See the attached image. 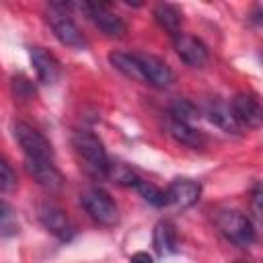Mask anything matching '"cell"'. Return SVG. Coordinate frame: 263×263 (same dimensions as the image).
Listing matches in <instances>:
<instances>
[{"label":"cell","instance_id":"603a6c76","mask_svg":"<svg viewBox=\"0 0 263 263\" xmlns=\"http://www.w3.org/2000/svg\"><path fill=\"white\" fill-rule=\"evenodd\" d=\"M16 189V175L10 168V164H6V160L0 158V191H14Z\"/></svg>","mask_w":263,"mask_h":263},{"label":"cell","instance_id":"3957f363","mask_svg":"<svg viewBox=\"0 0 263 263\" xmlns=\"http://www.w3.org/2000/svg\"><path fill=\"white\" fill-rule=\"evenodd\" d=\"M216 226L218 230L234 245L238 247H251L255 242V226L253 220L238 212V210H222L216 216Z\"/></svg>","mask_w":263,"mask_h":263},{"label":"cell","instance_id":"5b68a950","mask_svg":"<svg viewBox=\"0 0 263 263\" xmlns=\"http://www.w3.org/2000/svg\"><path fill=\"white\" fill-rule=\"evenodd\" d=\"M12 136H14L16 144L23 148L27 160H53L51 142L41 132H37L33 125H29L25 121H14Z\"/></svg>","mask_w":263,"mask_h":263},{"label":"cell","instance_id":"44dd1931","mask_svg":"<svg viewBox=\"0 0 263 263\" xmlns=\"http://www.w3.org/2000/svg\"><path fill=\"white\" fill-rule=\"evenodd\" d=\"M18 232V218L14 214V210L0 199V236H12Z\"/></svg>","mask_w":263,"mask_h":263},{"label":"cell","instance_id":"6da1fadb","mask_svg":"<svg viewBox=\"0 0 263 263\" xmlns=\"http://www.w3.org/2000/svg\"><path fill=\"white\" fill-rule=\"evenodd\" d=\"M72 146L88 175H92L97 179H107V168H109L111 160H109L105 146L97 134H92L88 129H78L72 136Z\"/></svg>","mask_w":263,"mask_h":263},{"label":"cell","instance_id":"ac0fdd59","mask_svg":"<svg viewBox=\"0 0 263 263\" xmlns=\"http://www.w3.org/2000/svg\"><path fill=\"white\" fill-rule=\"evenodd\" d=\"M168 132L177 142H181V144H185L189 148H203L205 146V136L199 129H195L193 125H189V123L171 121L168 123Z\"/></svg>","mask_w":263,"mask_h":263},{"label":"cell","instance_id":"7402d4cb","mask_svg":"<svg viewBox=\"0 0 263 263\" xmlns=\"http://www.w3.org/2000/svg\"><path fill=\"white\" fill-rule=\"evenodd\" d=\"M134 189H136L148 203H152V205H156V208H164V191L158 189L156 185H152L150 181L140 179V181L134 185Z\"/></svg>","mask_w":263,"mask_h":263},{"label":"cell","instance_id":"277c9868","mask_svg":"<svg viewBox=\"0 0 263 263\" xmlns=\"http://www.w3.org/2000/svg\"><path fill=\"white\" fill-rule=\"evenodd\" d=\"M80 203L86 210V214L99 222L101 226H115L119 224V208L113 201V197L101 189V187H90L80 193Z\"/></svg>","mask_w":263,"mask_h":263},{"label":"cell","instance_id":"cb8c5ba5","mask_svg":"<svg viewBox=\"0 0 263 263\" xmlns=\"http://www.w3.org/2000/svg\"><path fill=\"white\" fill-rule=\"evenodd\" d=\"M259 201H261V187H259V185H255L253 195H251V208H253L255 218H259V216H261V205H259Z\"/></svg>","mask_w":263,"mask_h":263},{"label":"cell","instance_id":"9a60e30c","mask_svg":"<svg viewBox=\"0 0 263 263\" xmlns=\"http://www.w3.org/2000/svg\"><path fill=\"white\" fill-rule=\"evenodd\" d=\"M109 62L115 70H119L125 78L129 80H136V82H144V76H142V68H140V62H138V55L136 53H125V51H111L109 53Z\"/></svg>","mask_w":263,"mask_h":263},{"label":"cell","instance_id":"d4e9b609","mask_svg":"<svg viewBox=\"0 0 263 263\" xmlns=\"http://www.w3.org/2000/svg\"><path fill=\"white\" fill-rule=\"evenodd\" d=\"M129 263H154V261H152V257L148 253H136V255H132Z\"/></svg>","mask_w":263,"mask_h":263},{"label":"cell","instance_id":"9c48e42d","mask_svg":"<svg viewBox=\"0 0 263 263\" xmlns=\"http://www.w3.org/2000/svg\"><path fill=\"white\" fill-rule=\"evenodd\" d=\"M136 55H138L146 84H152L156 88H166L175 82V72L164 60H160L158 55H152V53H136Z\"/></svg>","mask_w":263,"mask_h":263},{"label":"cell","instance_id":"ba28073f","mask_svg":"<svg viewBox=\"0 0 263 263\" xmlns=\"http://www.w3.org/2000/svg\"><path fill=\"white\" fill-rule=\"evenodd\" d=\"M201 195V185L193 179H175L164 189V208L185 210L191 208Z\"/></svg>","mask_w":263,"mask_h":263},{"label":"cell","instance_id":"4fadbf2b","mask_svg":"<svg viewBox=\"0 0 263 263\" xmlns=\"http://www.w3.org/2000/svg\"><path fill=\"white\" fill-rule=\"evenodd\" d=\"M27 173L43 187L49 191H58L64 185L62 173L55 168L53 160H25Z\"/></svg>","mask_w":263,"mask_h":263},{"label":"cell","instance_id":"7c38bea8","mask_svg":"<svg viewBox=\"0 0 263 263\" xmlns=\"http://www.w3.org/2000/svg\"><path fill=\"white\" fill-rule=\"evenodd\" d=\"M29 55H31V64H33V68L37 72L39 82H43V84L58 82V78L62 74V68H60V62L55 60L53 53H49L43 47H31Z\"/></svg>","mask_w":263,"mask_h":263},{"label":"cell","instance_id":"2e32d148","mask_svg":"<svg viewBox=\"0 0 263 263\" xmlns=\"http://www.w3.org/2000/svg\"><path fill=\"white\" fill-rule=\"evenodd\" d=\"M154 18L156 23L173 37H177L181 33V25H183V14L181 10L175 6V4H168V2H162L154 8Z\"/></svg>","mask_w":263,"mask_h":263},{"label":"cell","instance_id":"d6986e66","mask_svg":"<svg viewBox=\"0 0 263 263\" xmlns=\"http://www.w3.org/2000/svg\"><path fill=\"white\" fill-rule=\"evenodd\" d=\"M107 179H111V181L117 183V185H125V187H134V185L140 181V177H138L129 166H125V164H121V162H109Z\"/></svg>","mask_w":263,"mask_h":263},{"label":"cell","instance_id":"52a82bcc","mask_svg":"<svg viewBox=\"0 0 263 263\" xmlns=\"http://www.w3.org/2000/svg\"><path fill=\"white\" fill-rule=\"evenodd\" d=\"M230 111L238 127L255 129L263 121V107L255 92H238L230 101Z\"/></svg>","mask_w":263,"mask_h":263},{"label":"cell","instance_id":"ffe728a7","mask_svg":"<svg viewBox=\"0 0 263 263\" xmlns=\"http://www.w3.org/2000/svg\"><path fill=\"white\" fill-rule=\"evenodd\" d=\"M197 117V109L191 101L187 99H177L171 105V121H179V123H189L193 125V119Z\"/></svg>","mask_w":263,"mask_h":263},{"label":"cell","instance_id":"8fae6325","mask_svg":"<svg viewBox=\"0 0 263 263\" xmlns=\"http://www.w3.org/2000/svg\"><path fill=\"white\" fill-rule=\"evenodd\" d=\"M175 39V51L177 55L187 64V66H193V68H201L208 64L210 60V51L205 47V43L193 35H187V33H179Z\"/></svg>","mask_w":263,"mask_h":263},{"label":"cell","instance_id":"5bb4252c","mask_svg":"<svg viewBox=\"0 0 263 263\" xmlns=\"http://www.w3.org/2000/svg\"><path fill=\"white\" fill-rule=\"evenodd\" d=\"M152 247L156 251V255L164 257L177 251V228L171 220H160L154 226V234H152Z\"/></svg>","mask_w":263,"mask_h":263},{"label":"cell","instance_id":"7a4b0ae2","mask_svg":"<svg viewBox=\"0 0 263 263\" xmlns=\"http://www.w3.org/2000/svg\"><path fill=\"white\" fill-rule=\"evenodd\" d=\"M47 23L53 31V35L58 37V41L66 47H72V49H84L88 45L86 37L82 35L80 27L74 23L72 14L68 12V6L66 4H49L47 8Z\"/></svg>","mask_w":263,"mask_h":263},{"label":"cell","instance_id":"8992f818","mask_svg":"<svg viewBox=\"0 0 263 263\" xmlns=\"http://www.w3.org/2000/svg\"><path fill=\"white\" fill-rule=\"evenodd\" d=\"M70 8L82 10L109 37H123L127 33V25L123 23V18L115 10H111L107 4H101V2H80V4H70Z\"/></svg>","mask_w":263,"mask_h":263},{"label":"cell","instance_id":"e0dca14e","mask_svg":"<svg viewBox=\"0 0 263 263\" xmlns=\"http://www.w3.org/2000/svg\"><path fill=\"white\" fill-rule=\"evenodd\" d=\"M208 117L214 125H218L220 129H224L226 134H238V123L234 121L232 117V111H230V105L222 103V101H214L208 109Z\"/></svg>","mask_w":263,"mask_h":263},{"label":"cell","instance_id":"30bf717a","mask_svg":"<svg viewBox=\"0 0 263 263\" xmlns=\"http://www.w3.org/2000/svg\"><path fill=\"white\" fill-rule=\"evenodd\" d=\"M39 222L43 224V228L49 234H53L60 240H72L76 234L74 222L58 205H41L39 208Z\"/></svg>","mask_w":263,"mask_h":263}]
</instances>
